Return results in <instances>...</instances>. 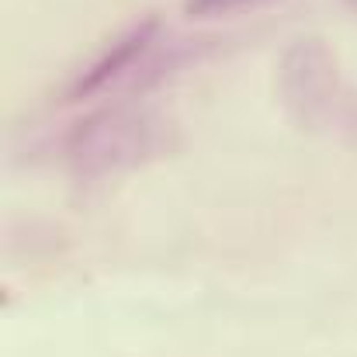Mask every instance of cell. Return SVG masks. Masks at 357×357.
Here are the masks:
<instances>
[{
  "label": "cell",
  "mask_w": 357,
  "mask_h": 357,
  "mask_svg": "<svg viewBox=\"0 0 357 357\" xmlns=\"http://www.w3.org/2000/svg\"><path fill=\"white\" fill-rule=\"evenodd\" d=\"M278 94L298 128L319 132L337 125L351 91H344L333 49L319 35H298L278 59Z\"/></svg>",
  "instance_id": "obj_2"
},
{
  "label": "cell",
  "mask_w": 357,
  "mask_h": 357,
  "mask_svg": "<svg viewBox=\"0 0 357 357\" xmlns=\"http://www.w3.org/2000/svg\"><path fill=\"white\" fill-rule=\"evenodd\" d=\"M160 31H163V24H160L156 14L135 21L128 31H121L119 38H115V42H112V45H108L73 84H70L66 98H70V101H87V98L108 91L112 84L125 80L128 73H135V70L146 63L149 49L160 42Z\"/></svg>",
  "instance_id": "obj_3"
},
{
  "label": "cell",
  "mask_w": 357,
  "mask_h": 357,
  "mask_svg": "<svg viewBox=\"0 0 357 357\" xmlns=\"http://www.w3.org/2000/svg\"><path fill=\"white\" fill-rule=\"evenodd\" d=\"M344 3H347V7H351V10L357 14V0H344Z\"/></svg>",
  "instance_id": "obj_6"
},
{
  "label": "cell",
  "mask_w": 357,
  "mask_h": 357,
  "mask_svg": "<svg viewBox=\"0 0 357 357\" xmlns=\"http://www.w3.org/2000/svg\"><path fill=\"white\" fill-rule=\"evenodd\" d=\"M267 3H278V0H184V10H188V17L215 21V17H233V14H246V10H260Z\"/></svg>",
  "instance_id": "obj_4"
},
{
  "label": "cell",
  "mask_w": 357,
  "mask_h": 357,
  "mask_svg": "<svg viewBox=\"0 0 357 357\" xmlns=\"http://www.w3.org/2000/svg\"><path fill=\"white\" fill-rule=\"evenodd\" d=\"M167 146V125L139 105H108L80 119L63 139V160L84 184L125 174Z\"/></svg>",
  "instance_id": "obj_1"
},
{
  "label": "cell",
  "mask_w": 357,
  "mask_h": 357,
  "mask_svg": "<svg viewBox=\"0 0 357 357\" xmlns=\"http://www.w3.org/2000/svg\"><path fill=\"white\" fill-rule=\"evenodd\" d=\"M337 125H340L344 139H347V142H351V146L357 149V94H354V91L347 94V101H344V112H340Z\"/></svg>",
  "instance_id": "obj_5"
}]
</instances>
